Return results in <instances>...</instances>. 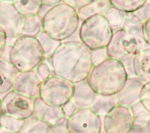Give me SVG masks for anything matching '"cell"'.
<instances>
[{
	"label": "cell",
	"mask_w": 150,
	"mask_h": 133,
	"mask_svg": "<svg viewBox=\"0 0 150 133\" xmlns=\"http://www.w3.org/2000/svg\"><path fill=\"white\" fill-rule=\"evenodd\" d=\"M53 74L72 83L86 80L93 67L91 51L79 41L62 42L49 59Z\"/></svg>",
	"instance_id": "1"
},
{
	"label": "cell",
	"mask_w": 150,
	"mask_h": 133,
	"mask_svg": "<svg viewBox=\"0 0 150 133\" xmlns=\"http://www.w3.org/2000/svg\"><path fill=\"white\" fill-rule=\"evenodd\" d=\"M142 26L143 22L134 14H128L124 28L113 32L107 47L109 58L122 62L148 47L143 40Z\"/></svg>",
	"instance_id": "2"
},
{
	"label": "cell",
	"mask_w": 150,
	"mask_h": 133,
	"mask_svg": "<svg viewBox=\"0 0 150 133\" xmlns=\"http://www.w3.org/2000/svg\"><path fill=\"white\" fill-rule=\"evenodd\" d=\"M128 75L122 62L108 58L94 66L87 78L91 88L98 95H116L124 86Z\"/></svg>",
	"instance_id": "3"
},
{
	"label": "cell",
	"mask_w": 150,
	"mask_h": 133,
	"mask_svg": "<svg viewBox=\"0 0 150 133\" xmlns=\"http://www.w3.org/2000/svg\"><path fill=\"white\" fill-rule=\"evenodd\" d=\"M79 26L77 10L64 1L50 8L42 17V31L60 42L71 38Z\"/></svg>",
	"instance_id": "4"
},
{
	"label": "cell",
	"mask_w": 150,
	"mask_h": 133,
	"mask_svg": "<svg viewBox=\"0 0 150 133\" xmlns=\"http://www.w3.org/2000/svg\"><path fill=\"white\" fill-rule=\"evenodd\" d=\"M45 60L44 52L36 38L21 35L11 45L8 62L18 73L35 71Z\"/></svg>",
	"instance_id": "5"
},
{
	"label": "cell",
	"mask_w": 150,
	"mask_h": 133,
	"mask_svg": "<svg viewBox=\"0 0 150 133\" xmlns=\"http://www.w3.org/2000/svg\"><path fill=\"white\" fill-rule=\"evenodd\" d=\"M113 34L105 16L96 14L82 22L79 29L80 42L90 51L107 48Z\"/></svg>",
	"instance_id": "6"
},
{
	"label": "cell",
	"mask_w": 150,
	"mask_h": 133,
	"mask_svg": "<svg viewBox=\"0 0 150 133\" xmlns=\"http://www.w3.org/2000/svg\"><path fill=\"white\" fill-rule=\"evenodd\" d=\"M74 84L53 74L43 81L39 90V98L50 106L62 108L71 100Z\"/></svg>",
	"instance_id": "7"
},
{
	"label": "cell",
	"mask_w": 150,
	"mask_h": 133,
	"mask_svg": "<svg viewBox=\"0 0 150 133\" xmlns=\"http://www.w3.org/2000/svg\"><path fill=\"white\" fill-rule=\"evenodd\" d=\"M3 114L21 120L33 117L35 99L11 90L2 99Z\"/></svg>",
	"instance_id": "8"
},
{
	"label": "cell",
	"mask_w": 150,
	"mask_h": 133,
	"mask_svg": "<svg viewBox=\"0 0 150 133\" xmlns=\"http://www.w3.org/2000/svg\"><path fill=\"white\" fill-rule=\"evenodd\" d=\"M134 127V118L130 108L117 105L102 120L104 133H131Z\"/></svg>",
	"instance_id": "9"
},
{
	"label": "cell",
	"mask_w": 150,
	"mask_h": 133,
	"mask_svg": "<svg viewBox=\"0 0 150 133\" xmlns=\"http://www.w3.org/2000/svg\"><path fill=\"white\" fill-rule=\"evenodd\" d=\"M68 133H101L102 119L91 108H79L68 118Z\"/></svg>",
	"instance_id": "10"
},
{
	"label": "cell",
	"mask_w": 150,
	"mask_h": 133,
	"mask_svg": "<svg viewBox=\"0 0 150 133\" xmlns=\"http://www.w3.org/2000/svg\"><path fill=\"white\" fill-rule=\"evenodd\" d=\"M22 18L12 1H0V28L7 36V45L8 43L12 45L20 36L19 28Z\"/></svg>",
	"instance_id": "11"
},
{
	"label": "cell",
	"mask_w": 150,
	"mask_h": 133,
	"mask_svg": "<svg viewBox=\"0 0 150 133\" xmlns=\"http://www.w3.org/2000/svg\"><path fill=\"white\" fill-rule=\"evenodd\" d=\"M42 83L36 71L19 73L14 84L13 90L27 97L35 99L39 97V90Z\"/></svg>",
	"instance_id": "12"
},
{
	"label": "cell",
	"mask_w": 150,
	"mask_h": 133,
	"mask_svg": "<svg viewBox=\"0 0 150 133\" xmlns=\"http://www.w3.org/2000/svg\"><path fill=\"white\" fill-rule=\"evenodd\" d=\"M144 84L137 77L128 78L122 88L116 94L118 104L131 108L140 102V92Z\"/></svg>",
	"instance_id": "13"
},
{
	"label": "cell",
	"mask_w": 150,
	"mask_h": 133,
	"mask_svg": "<svg viewBox=\"0 0 150 133\" xmlns=\"http://www.w3.org/2000/svg\"><path fill=\"white\" fill-rule=\"evenodd\" d=\"M97 94L91 88L87 80L74 84L71 101L78 108H90Z\"/></svg>",
	"instance_id": "14"
},
{
	"label": "cell",
	"mask_w": 150,
	"mask_h": 133,
	"mask_svg": "<svg viewBox=\"0 0 150 133\" xmlns=\"http://www.w3.org/2000/svg\"><path fill=\"white\" fill-rule=\"evenodd\" d=\"M18 71L6 60L0 59V99L13 90Z\"/></svg>",
	"instance_id": "15"
},
{
	"label": "cell",
	"mask_w": 150,
	"mask_h": 133,
	"mask_svg": "<svg viewBox=\"0 0 150 133\" xmlns=\"http://www.w3.org/2000/svg\"><path fill=\"white\" fill-rule=\"evenodd\" d=\"M34 117L42 120L53 126L59 120L64 118V114L62 108L47 106L40 99L36 98L35 99Z\"/></svg>",
	"instance_id": "16"
},
{
	"label": "cell",
	"mask_w": 150,
	"mask_h": 133,
	"mask_svg": "<svg viewBox=\"0 0 150 133\" xmlns=\"http://www.w3.org/2000/svg\"><path fill=\"white\" fill-rule=\"evenodd\" d=\"M133 66L136 77L144 83L150 82V47L145 48L134 57Z\"/></svg>",
	"instance_id": "17"
},
{
	"label": "cell",
	"mask_w": 150,
	"mask_h": 133,
	"mask_svg": "<svg viewBox=\"0 0 150 133\" xmlns=\"http://www.w3.org/2000/svg\"><path fill=\"white\" fill-rule=\"evenodd\" d=\"M111 5L110 0H94L85 7L77 10L80 21L83 22L89 17L96 14H101L105 16Z\"/></svg>",
	"instance_id": "18"
},
{
	"label": "cell",
	"mask_w": 150,
	"mask_h": 133,
	"mask_svg": "<svg viewBox=\"0 0 150 133\" xmlns=\"http://www.w3.org/2000/svg\"><path fill=\"white\" fill-rule=\"evenodd\" d=\"M41 32H42V18L39 15L23 17L19 28L20 36L36 38Z\"/></svg>",
	"instance_id": "19"
},
{
	"label": "cell",
	"mask_w": 150,
	"mask_h": 133,
	"mask_svg": "<svg viewBox=\"0 0 150 133\" xmlns=\"http://www.w3.org/2000/svg\"><path fill=\"white\" fill-rule=\"evenodd\" d=\"M117 105L119 104L116 95L104 96L97 94L90 108L101 118H104L112 108Z\"/></svg>",
	"instance_id": "20"
},
{
	"label": "cell",
	"mask_w": 150,
	"mask_h": 133,
	"mask_svg": "<svg viewBox=\"0 0 150 133\" xmlns=\"http://www.w3.org/2000/svg\"><path fill=\"white\" fill-rule=\"evenodd\" d=\"M12 3L23 17L38 15L42 7L41 0H16Z\"/></svg>",
	"instance_id": "21"
},
{
	"label": "cell",
	"mask_w": 150,
	"mask_h": 133,
	"mask_svg": "<svg viewBox=\"0 0 150 133\" xmlns=\"http://www.w3.org/2000/svg\"><path fill=\"white\" fill-rule=\"evenodd\" d=\"M17 133H55L53 127L42 120L32 117L24 121Z\"/></svg>",
	"instance_id": "22"
},
{
	"label": "cell",
	"mask_w": 150,
	"mask_h": 133,
	"mask_svg": "<svg viewBox=\"0 0 150 133\" xmlns=\"http://www.w3.org/2000/svg\"><path fill=\"white\" fill-rule=\"evenodd\" d=\"M134 118L133 130L138 132L145 123L150 119V113L146 109L140 102L130 108Z\"/></svg>",
	"instance_id": "23"
},
{
	"label": "cell",
	"mask_w": 150,
	"mask_h": 133,
	"mask_svg": "<svg viewBox=\"0 0 150 133\" xmlns=\"http://www.w3.org/2000/svg\"><path fill=\"white\" fill-rule=\"evenodd\" d=\"M128 14L114 7H111L105 14V17L112 31H117L124 28Z\"/></svg>",
	"instance_id": "24"
},
{
	"label": "cell",
	"mask_w": 150,
	"mask_h": 133,
	"mask_svg": "<svg viewBox=\"0 0 150 133\" xmlns=\"http://www.w3.org/2000/svg\"><path fill=\"white\" fill-rule=\"evenodd\" d=\"M36 38L39 42L41 49L44 52L45 59H49L53 55V53L56 52V50L58 49L62 43L60 41L50 38L43 31L40 32V34L36 37Z\"/></svg>",
	"instance_id": "25"
},
{
	"label": "cell",
	"mask_w": 150,
	"mask_h": 133,
	"mask_svg": "<svg viewBox=\"0 0 150 133\" xmlns=\"http://www.w3.org/2000/svg\"><path fill=\"white\" fill-rule=\"evenodd\" d=\"M146 0H110L111 5L127 14H133L146 3Z\"/></svg>",
	"instance_id": "26"
},
{
	"label": "cell",
	"mask_w": 150,
	"mask_h": 133,
	"mask_svg": "<svg viewBox=\"0 0 150 133\" xmlns=\"http://www.w3.org/2000/svg\"><path fill=\"white\" fill-rule=\"evenodd\" d=\"M25 120H21L16 118L2 114L0 117V126L12 133H17L23 125Z\"/></svg>",
	"instance_id": "27"
},
{
	"label": "cell",
	"mask_w": 150,
	"mask_h": 133,
	"mask_svg": "<svg viewBox=\"0 0 150 133\" xmlns=\"http://www.w3.org/2000/svg\"><path fill=\"white\" fill-rule=\"evenodd\" d=\"M35 71L42 82L46 80L47 78H49L50 76H51L53 74L51 66H50L49 62L47 59H45L39 66H38Z\"/></svg>",
	"instance_id": "28"
},
{
	"label": "cell",
	"mask_w": 150,
	"mask_h": 133,
	"mask_svg": "<svg viewBox=\"0 0 150 133\" xmlns=\"http://www.w3.org/2000/svg\"><path fill=\"white\" fill-rule=\"evenodd\" d=\"M91 58H92V62L93 66L102 63L105 60L109 58L107 48L98 49V50L91 51Z\"/></svg>",
	"instance_id": "29"
},
{
	"label": "cell",
	"mask_w": 150,
	"mask_h": 133,
	"mask_svg": "<svg viewBox=\"0 0 150 133\" xmlns=\"http://www.w3.org/2000/svg\"><path fill=\"white\" fill-rule=\"evenodd\" d=\"M140 102L150 113V82L143 85L140 92Z\"/></svg>",
	"instance_id": "30"
},
{
	"label": "cell",
	"mask_w": 150,
	"mask_h": 133,
	"mask_svg": "<svg viewBox=\"0 0 150 133\" xmlns=\"http://www.w3.org/2000/svg\"><path fill=\"white\" fill-rule=\"evenodd\" d=\"M142 22H145L150 17V0L146 1V3L139 10L133 13Z\"/></svg>",
	"instance_id": "31"
},
{
	"label": "cell",
	"mask_w": 150,
	"mask_h": 133,
	"mask_svg": "<svg viewBox=\"0 0 150 133\" xmlns=\"http://www.w3.org/2000/svg\"><path fill=\"white\" fill-rule=\"evenodd\" d=\"M52 127L55 133H68V119L65 117L61 118Z\"/></svg>",
	"instance_id": "32"
},
{
	"label": "cell",
	"mask_w": 150,
	"mask_h": 133,
	"mask_svg": "<svg viewBox=\"0 0 150 133\" xmlns=\"http://www.w3.org/2000/svg\"><path fill=\"white\" fill-rule=\"evenodd\" d=\"M79 108L77 107V106H76L71 100L68 102L67 103H65V104L62 107V110L64 116H65V118H66L67 119H68V118H70L71 116H72V115H73V114Z\"/></svg>",
	"instance_id": "33"
},
{
	"label": "cell",
	"mask_w": 150,
	"mask_h": 133,
	"mask_svg": "<svg viewBox=\"0 0 150 133\" xmlns=\"http://www.w3.org/2000/svg\"><path fill=\"white\" fill-rule=\"evenodd\" d=\"M143 40L145 41L147 46L150 47V17L147 19L145 22H143L142 26Z\"/></svg>",
	"instance_id": "34"
},
{
	"label": "cell",
	"mask_w": 150,
	"mask_h": 133,
	"mask_svg": "<svg viewBox=\"0 0 150 133\" xmlns=\"http://www.w3.org/2000/svg\"><path fill=\"white\" fill-rule=\"evenodd\" d=\"M64 2L69 5L71 7L74 8L75 10H78L79 9L85 7L86 5L90 3L91 0H65Z\"/></svg>",
	"instance_id": "35"
},
{
	"label": "cell",
	"mask_w": 150,
	"mask_h": 133,
	"mask_svg": "<svg viewBox=\"0 0 150 133\" xmlns=\"http://www.w3.org/2000/svg\"><path fill=\"white\" fill-rule=\"evenodd\" d=\"M133 58H130V59L125 60V61L122 62L123 65L125 66V71L127 73V75H128V78H134V77H136L134 74V70Z\"/></svg>",
	"instance_id": "36"
},
{
	"label": "cell",
	"mask_w": 150,
	"mask_h": 133,
	"mask_svg": "<svg viewBox=\"0 0 150 133\" xmlns=\"http://www.w3.org/2000/svg\"><path fill=\"white\" fill-rule=\"evenodd\" d=\"M7 46V36L5 32L0 28V57L4 54Z\"/></svg>",
	"instance_id": "37"
},
{
	"label": "cell",
	"mask_w": 150,
	"mask_h": 133,
	"mask_svg": "<svg viewBox=\"0 0 150 133\" xmlns=\"http://www.w3.org/2000/svg\"><path fill=\"white\" fill-rule=\"evenodd\" d=\"M137 133H150V119L145 123Z\"/></svg>",
	"instance_id": "38"
},
{
	"label": "cell",
	"mask_w": 150,
	"mask_h": 133,
	"mask_svg": "<svg viewBox=\"0 0 150 133\" xmlns=\"http://www.w3.org/2000/svg\"><path fill=\"white\" fill-rule=\"evenodd\" d=\"M62 1H60V0H54V1H42V4L44 5H46V6H47V7L49 8H52L53 7V6H55V5H56L57 4L60 3Z\"/></svg>",
	"instance_id": "39"
},
{
	"label": "cell",
	"mask_w": 150,
	"mask_h": 133,
	"mask_svg": "<svg viewBox=\"0 0 150 133\" xmlns=\"http://www.w3.org/2000/svg\"><path fill=\"white\" fill-rule=\"evenodd\" d=\"M0 133H12V132H11L5 130V129H3L2 127H1V126H0Z\"/></svg>",
	"instance_id": "40"
},
{
	"label": "cell",
	"mask_w": 150,
	"mask_h": 133,
	"mask_svg": "<svg viewBox=\"0 0 150 133\" xmlns=\"http://www.w3.org/2000/svg\"><path fill=\"white\" fill-rule=\"evenodd\" d=\"M3 114V110H2V99H0V117L2 116Z\"/></svg>",
	"instance_id": "41"
}]
</instances>
